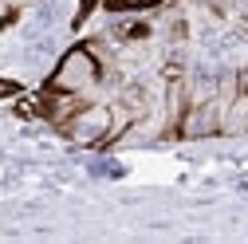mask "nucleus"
<instances>
[{"instance_id":"nucleus-3","label":"nucleus","mask_w":248,"mask_h":244,"mask_svg":"<svg viewBox=\"0 0 248 244\" xmlns=\"http://www.w3.org/2000/svg\"><path fill=\"white\" fill-rule=\"evenodd\" d=\"M12 95H20V83L16 79H0V99H12Z\"/></svg>"},{"instance_id":"nucleus-1","label":"nucleus","mask_w":248,"mask_h":244,"mask_svg":"<svg viewBox=\"0 0 248 244\" xmlns=\"http://www.w3.org/2000/svg\"><path fill=\"white\" fill-rule=\"evenodd\" d=\"M99 83H103V59H99L95 44H75V47H67L59 55V63L47 75L44 91L51 99H83Z\"/></svg>"},{"instance_id":"nucleus-2","label":"nucleus","mask_w":248,"mask_h":244,"mask_svg":"<svg viewBox=\"0 0 248 244\" xmlns=\"http://www.w3.org/2000/svg\"><path fill=\"white\" fill-rule=\"evenodd\" d=\"M99 4L107 12H150V8L166 4V0H99Z\"/></svg>"},{"instance_id":"nucleus-4","label":"nucleus","mask_w":248,"mask_h":244,"mask_svg":"<svg viewBox=\"0 0 248 244\" xmlns=\"http://www.w3.org/2000/svg\"><path fill=\"white\" fill-rule=\"evenodd\" d=\"M95 4H99V0H79V16H75V20H87V12L95 8Z\"/></svg>"}]
</instances>
